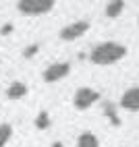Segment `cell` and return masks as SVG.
I'll use <instances>...</instances> for the list:
<instances>
[{"instance_id":"cell-8","label":"cell","mask_w":139,"mask_h":147,"mask_svg":"<svg viewBox=\"0 0 139 147\" xmlns=\"http://www.w3.org/2000/svg\"><path fill=\"white\" fill-rule=\"evenodd\" d=\"M77 147H100V141H98V137L94 133H81L79 135V139H77Z\"/></svg>"},{"instance_id":"cell-2","label":"cell","mask_w":139,"mask_h":147,"mask_svg":"<svg viewBox=\"0 0 139 147\" xmlns=\"http://www.w3.org/2000/svg\"><path fill=\"white\" fill-rule=\"evenodd\" d=\"M54 6H56L54 0H19L17 11L25 17H39L54 11Z\"/></svg>"},{"instance_id":"cell-15","label":"cell","mask_w":139,"mask_h":147,"mask_svg":"<svg viewBox=\"0 0 139 147\" xmlns=\"http://www.w3.org/2000/svg\"><path fill=\"white\" fill-rule=\"evenodd\" d=\"M50 147H64V143H62V141H54Z\"/></svg>"},{"instance_id":"cell-1","label":"cell","mask_w":139,"mask_h":147,"mask_svg":"<svg viewBox=\"0 0 139 147\" xmlns=\"http://www.w3.org/2000/svg\"><path fill=\"white\" fill-rule=\"evenodd\" d=\"M127 54H129L127 46L118 44V42H102L96 48H92L89 60H92V64H98V66H108V64L123 60Z\"/></svg>"},{"instance_id":"cell-11","label":"cell","mask_w":139,"mask_h":147,"mask_svg":"<svg viewBox=\"0 0 139 147\" xmlns=\"http://www.w3.org/2000/svg\"><path fill=\"white\" fill-rule=\"evenodd\" d=\"M13 139V126L8 122L0 124V147H6V143Z\"/></svg>"},{"instance_id":"cell-9","label":"cell","mask_w":139,"mask_h":147,"mask_svg":"<svg viewBox=\"0 0 139 147\" xmlns=\"http://www.w3.org/2000/svg\"><path fill=\"white\" fill-rule=\"evenodd\" d=\"M125 2L123 0H114V2H108L106 4V17L108 19H116V17H121L123 11H125Z\"/></svg>"},{"instance_id":"cell-14","label":"cell","mask_w":139,"mask_h":147,"mask_svg":"<svg viewBox=\"0 0 139 147\" xmlns=\"http://www.w3.org/2000/svg\"><path fill=\"white\" fill-rule=\"evenodd\" d=\"M13 29H15V25H13V23H4L2 27H0V35H2V37L11 35V33H13Z\"/></svg>"},{"instance_id":"cell-10","label":"cell","mask_w":139,"mask_h":147,"mask_svg":"<svg viewBox=\"0 0 139 147\" xmlns=\"http://www.w3.org/2000/svg\"><path fill=\"white\" fill-rule=\"evenodd\" d=\"M33 124H35V129H37V131H48V129H50V124H52V120H50V114H48L46 110L37 112V116H35Z\"/></svg>"},{"instance_id":"cell-13","label":"cell","mask_w":139,"mask_h":147,"mask_svg":"<svg viewBox=\"0 0 139 147\" xmlns=\"http://www.w3.org/2000/svg\"><path fill=\"white\" fill-rule=\"evenodd\" d=\"M37 52H39V46L31 44V46H27L23 50V58H33V56H37Z\"/></svg>"},{"instance_id":"cell-3","label":"cell","mask_w":139,"mask_h":147,"mask_svg":"<svg viewBox=\"0 0 139 147\" xmlns=\"http://www.w3.org/2000/svg\"><path fill=\"white\" fill-rule=\"evenodd\" d=\"M98 100H100V91L92 89V87H79L73 95V106L77 110H89Z\"/></svg>"},{"instance_id":"cell-7","label":"cell","mask_w":139,"mask_h":147,"mask_svg":"<svg viewBox=\"0 0 139 147\" xmlns=\"http://www.w3.org/2000/svg\"><path fill=\"white\" fill-rule=\"evenodd\" d=\"M27 91H29V87L23 81H13L6 87V97L8 100H21V97L27 95Z\"/></svg>"},{"instance_id":"cell-6","label":"cell","mask_w":139,"mask_h":147,"mask_svg":"<svg viewBox=\"0 0 139 147\" xmlns=\"http://www.w3.org/2000/svg\"><path fill=\"white\" fill-rule=\"evenodd\" d=\"M121 108L129 112H139V87L127 89L121 97Z\"/></svg>"},{"instance_id":"cell-4","label":"cell","mask_w":139,"mask_h":147,"mask_svg":"<svg viewBox=\"0 0 139 147\" xmlns=\"http://www.w3.org/2000/svg\"><path fill=\"white\" fill-rule=\"evenodd\" d=\"M89 21H75L71 25H66L60 29V40L62 42H75L79 37H83L87 31H89Z\"/></svg>"},{"instance_id":"cell-5","label":"cell","mask_w":139,"mask_h":147,"mask_svg":"<svg viewBox=\"0 0 139 147\" xmlns=\"http://www.w3.org/2000/svg\"><path fill=\"white\" fill-rule=\"evenodd\" d=\"M68 73H71V64L68 62H54L44 71L42 77L46 83H56V81H62Z\"/></svg>"},{"instance_id":"cell-12","label":"cell","mask_w":139,"mask_h":147,"mask_svg":"<svg viewBox=\"0 0 139 147\" xmlns=\"http://www.w3.org/2000/svg\"><path fill=\"white\" fill-rule=\"evenodd\" d=\"M104 114H106V118L110 120L114 126H121V124H123V120L118 118V114H116V110H114L112 104H104Z\"/></svg>"}]
</instances>
